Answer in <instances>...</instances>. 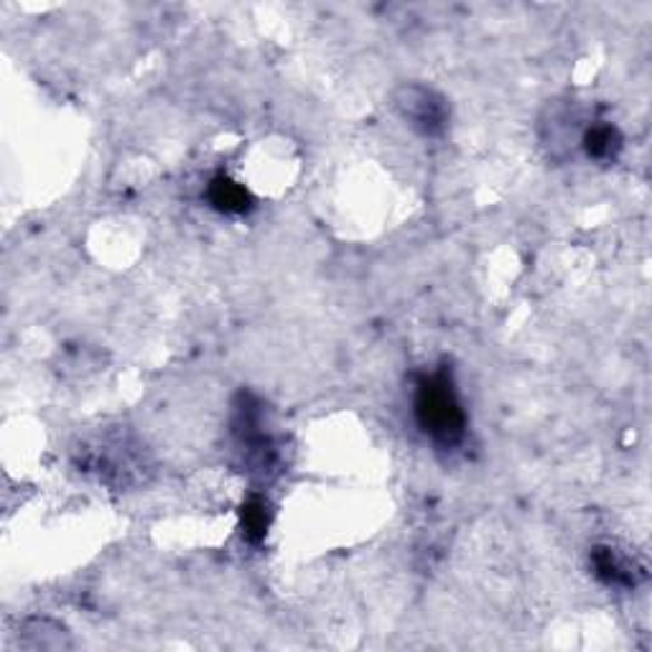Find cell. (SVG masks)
Returning <instances> with one entry per match:
<instances>
[{"instance_id": "obj_1", "label": "cell", "mask_w": 652, "mask_h": 652, "mask_svg": "<svg viewBox=\"0 0 652 652\" xmlns=\"http://www.w3.org/2000/svg\"><path fill=\"white\" fill-rule=\"evenodd\" d=\"M413 418L421 434L438 448H456L466 438V411L452 369H434L418 377L413 393Z\"/></svg>"}, {"instance_id": "obj_2", "label": "cell", "mask_w": 652, "mask_h": 652, "mask_svg": "<svg viewBox=\"0 0 652 652\" xmlns=\"http://www.w3.org/2000/svg\"><path fill=\"white\" fill-rule=\"evenodd\" d=\"M393 110L413 134L428 140L444 138L452 126V105L436 87L403 82L393 90Z\"/></svg>"}, {"instance_id": "obj_3", "label": "cell", "mask_w": 652, "mask_h": 652, "mask_svg": "<svg viewBox=\"0 0 652 652\" xmlns=\"http://www.w3.org/2000/svg\"><path fill=\"white\" fill-rule=\"evenodd\" d=\"M589 566H592V574L602 581L604 586L622 589V592L638 589L642 581H645V569H642L634 559H630L628 553H622L610 543L594 545L592 553H589Z\"/></svg>"}, {"instance_id": "obj_4", "label": "cell", "mask_w": 652, "mask_h": 652, "mask_svg": "<svg viewBox=\"0 0 652 652\" xmlns=\"http://www.w3.org/2000/svg\"><path fill=\"white\" fill-rule=\"evenodd\" d=\"M207 201L211 209H217L219 215H233L243 217L255 209V197L243 181L233 179L230 174H217L211 176L207 184Z\"/></svg>"}, {"instance_id": "obj_5", "label": "cell", "mask_w": 652, "mask_h": 652, "mask_svg": "<svg viewBox=\"0 0 652 652\" xmlns=\"http://www.w3.org/2000/svg\"><path fill=\"white\" fill-rule=\"evenodd\" d=\"M581 151L594 164H614L624 148L622 130L610 120L589 122L579 140Z\"/></svg>"}, {"instance_id": "obj_6", "label": "cell", "mask_w": 652, "mask_h": 652, "mask_svg": "<svg viewBox=\"0 0 652 652\" xmlns=\"http://www.w3.org/2000/svg\"><path fill=\"white\" fill-rule=\"evenodd\" d=\"M21 642L29 650H69L72 634L65 624L49 616H33L21 624Z\"/></svg>"}, {"instance_id": "obj_7", "label": "cell", "mask_w": 652, "mask_h": 652, "mask_svg": "<svg viewBox=\"0 0 652 652\" xmlns=\"http://www.w3.org/2000/svg\"><path fill=\"white\" fill-rule=\"evenodd\" d=\"M273 523V513L266 497L260 495H250L243 502L240 507V527H243V537L248 543H260L266 541V535L270 531Z\"/></svg>"}]
</instances>
